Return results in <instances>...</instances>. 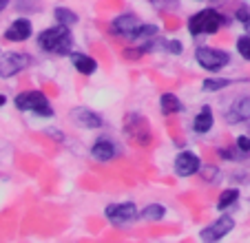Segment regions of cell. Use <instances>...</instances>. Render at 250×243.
I'll return each instance as SVG.
<instances>
[{"instance_id":"obj_1","label":"cell","mask_w":250,"mask_h":243,"mask_svg":"<svg viewBox=\"0 0 250 243\" xmlns=\"http://www.w3.org/2000/svg\"><path fill=\"white\" fill-rule=\"evenodd\" d=\"M71 27L66 24H56L51 29H44L38 36V49L44 53H53V56H71L73 49V36L69 31Z\"/></svg>"},{"instance_id":"obj_2","label":"cell","mask_w":250,"mask_h":243,"mask_svg":"<svg viewBox=\"0 0 250 243\" xmlns=\"http://www.w3.org/2000/svg\"><path fill=\"white\" fill-rule=\"evenodd\" d=\"M14 106L22 113H33L38 117H53V106L42 91H22L16 95Z\"/></svg>"},{"instance_id":"obj_3","label":"cell","mask_w":250,"mask_h":243,"mask_svg":"<svg viewBox=\"0 0 250 243\" xmlns=\"http://www.w3.org/2000/svg\"><path fill=\"white\" fill-rule=\"evenodd\" d=\"M224 22L226 18L217 9H202L188 18V31L190 36H212L222 29Z\"/></svg>"},{"instance_id":"obj_4","label":"cell","mask_w":250,"mask_h":243,"mask_svg":"<svg viewBox=\"0 0 250 243\" xmlns=\"http://www.w3.org/2000/svg\"><path fill=\"white\" fill-rule=\"evenodd\" d=\"M195 60L202 69L210 71V73H217L224 66H228L230 62V53L222 51V49H212V47H197L195 51Z\"/></svg>"},{"instance_id":"obj_5","label":"cell","mask_w":250,"mask_h":243,"mask_svg":"<svg viewBox=\"0 0 250 243\" xmlns=\"http://www.w3.org/2000/svg\"><path fill=\"white\" fill-rule=\"evenodd\" d=\"M104 215H106V219L113 225H126L140 217V210H137L135 203L124 201V203H109L106 210H104Z\"/></svg>"},{"instance_id":"obj_6","label":"cell","mask_w":250,"mask_h":243,"mask_svg":"<svg viewBox=\"0 0 250 243\" xmlns=\"http://www.w3.org/2000/svg\"><path fill=\"white\" fill-rule=\"evenodd\" d=\"M124 131L131 140L140 142V144H148L151 142V126H148V120L146 117L137 115V113H128L126 122H124Z\"/></svg>"},{"instance_id":"obj_7","label":"cell","mask_w":250,"mask_h":243,"mask_svg":"<svg viewBox=\"0 0 250 243\" xmlns=\"http://www.w3.org/2000/svg\"><path fill=\"white\" fill-rule=\"evenodd\" d=\"M29 64H31V58L27 53H5V56H0V78H14V75L22 73Z\"/></svg>"},{"instance_id":"obj_8","label":"cell","mask_w":250,"mask_h":243,"mask_svg":"<svg viewBox=\"0 0 250 243\" xmlns=\"http://www.w3.org/2000/svg\"><path fill=\"white\" fill-rule=\"evenodd\" d=\"M69 120L76 124V126L80 128H89V131H95V128H102V117L98 115L95 111H91V108H84V106H76L71 108L69 113Z\"/></svg>"},{"instance_id":"obj_9","label":"cell","mask_w":250,"mask_h":243,"mask_svg":"<svg viewBox=\"0 0 250 243\" xmlns=\"http://www.w3.org/2000/svg\"><path fill=\"white\" fill-rule=\"evenodd\" d=\"M202 170V162L193 150H182L177 157H175V173L177 177H190V175L199 173Z\"/></svg>"},{"instance_id":"obj_10","label":"cell","mask_w":250,"mask_h":243,"mask_svg":"<svg viewBox=\"0 0 250 243\" xmlns=\"http://www.w3.org/2000/svg\"><path fill=\"white\" fill-rule=\"evenodd\" d=\"M235 228V219L232 217H228V215H224V217H219L215 223H210L206 230H202L199 232V237L204 239V241H219V239H224L230 230Z\"/></svg>"},{"instance_id":"obj_11","label":"cell","mask_w":250,"mask_h":243,"mask_svg":"<svg viewBox=\"0 0 250 243\" xmlns=\"http://www.w3.org/2000/svg\"><path fill=\"white\" fill-rule=\"evenodd\" d=\"M33 33V24L29 18H18L14 20V22L7 27L5 31V40H9V42H24V40H29Z\"/></svg>"},{"instance_id":"obj_12","label":"cell","mask_w":250,"mask_h":243,"mask_svg":"<svg viewBox=\"0 0 250 243\" xmlns=\"http://www.w3.org/2000/svg\"><path fill=\"white\" fill-rule=\"evenodd\" d=\"M137 27H140V20H137L135 14H122L111 22V33L120 38H124V36L131 38L137 31Z\"/></svg>"},{"instance_id":"obj_13","label":"cell","mask_w":250,"mask_h":243,"mask_svg":"<svg viewBox=\"0 0 250 243\" xmlns=\"http://www.w3.org/2000/svg\"><path fill=\"white\" fill-rule=\"evenodd\" d=\"M228 124H239V122L250 120V98H239L230 108L226 111Z\"/></svg>"},{"instance_id":"obj_14","label":"cell","mask_w":250,"mask_h":243,"mask_svg":"<svg viewBox=\"0 0 250 243\" xmlns=\"http://www.w3.org/2000/svg\"><path fill=\"white\" fill-rule=\"evenodd\" d=\"M212 124H215L212 108L210 106H202L199 108V113L195 115V120H193V131L199 133V135H206V133H210Z\"/></svg>"},{"instance_id":"obj_15","label":"cell","mask_w":250,"mask_h":243,"mask_svg":"<svg viewBox=\"0 0 250 243\" xmlns=\"http://www.w3.org/2000/svg\"><path fill=\"white\" fill-rule=\"evenodd\" d=\"M71 64H73V69L78 71V73L82 75H93L95 69H98V62L93 60L91 56H86V53H71Z\"/></svg>"},{"instance_id":"obj_16","label":"cell","mask_w":250,"mask_h":243,"mask_svg":"<svg viewBox=\"0 0 250 243\" xmlns=\"http://www.w3.org/2000/svg\"><path fill=\"white\" fill-rule=\"evenodd\" d=\"M91 155H93L98 162H111V159L118 155V148L111 140H98L91 146Z\"/></svg>"},{"instance_id":"obj_17","label":"cell","mask_w":250,"mask_h":243,"mask_svg":"<svg viewBox=\"0 0 250 243\" xmlns=\"http://www.w3.org/2000/svg\"><path fill=\"white\" fill-rule=\"evenodd\" d=\"M160 108L164 115H175V113H182L184 111V104L180 102V98L175 93H164L160 98Z\"/></svg>"},{"instance_id":"obj_18","label":"cell","mask_w":250,"mask_h":243,"mask_svg":"<svg viewBox=\"0 0 250 243\" xmlns=\"http://www.w3.org/2000/svg\"><path fill=\"white\" fill-rule=\"evenodd\" d=\"M140 217L144 221H162L166 217V208L162 203H148V206L142 208Z\"/></svg>"},{"instance_id":"obj_19","label":"cell","mask_w":250,"mask_h":243,"mask_svg":"<svg viewBox=\"0 0 250 243\" xmlns=\"http://www.w3.org/2000/svg\"><path fill=\"white\" fill-rule=\"evenodd\" d=\"M237 199H239V190H237V188H226V190H222V195H219V199H217V210L230 208L232 203H237Z\"/></svg>"},{"instance_id":"obj_20","label":"cell","mask_w":250,"mask_h":243,"mask_svg":"<svg viewBox=\"0 0 250 243\" xmlns=\"http://www.w3.org/2000/svg\"><path fill=\"white\" fill-rule=\"evenodd\" d=\"M56 20L58 24H66V27H73V24H78V14L76 11H71L69 7H56Z\"/></svg>"},{"instance_id":"obj_21","label":"cell","mask_w":250,"mask_h":243,"mask_svg":"<svg viewBox=\"0 0 250 243\" xmlns=\"http://www.w3.org/2000/svg\"><path fill=\"white\" fill-rule=\"evenodd\" d=\"M228 84H232V82L230 80H226V78H208V80H204L202 89L206 91V93H215V91L226 89Z\"/></svg>"},{"instance_id":"obj_22","label":"cell","mask_w":250,"mask_h":243,"mask_svg":"<svg viewBox=\"0 0 250 243\" xmlns=\"http://www.w3.org/2000/svg\"><path fill=\"white\" fill-rule=\"evenodd\" d=\"M217 155L222 159H226V162H239V159L248 157V153H244V150H241L237 144H235V148H219Z\"/></svg>"},{"instance_id":"obj_23","label":"cell","mask_w":250,"mask_h":243,"mask_svg":"<svg viewBox=\"0 0 250 243\" xmlns=\"http://www.w3.org/2000/svg\"><path fill=\"white\" fill-rule=\"evenodd\" d=\"M237 51H239V56L244 58V60L250 62V33L237 38Z\"/></svg>"},{"instance_id":"obj_24","label":"cell","mask_w":250,"mask_h":243,"mask_svg":"<svg viewBox=\"0 0 250 243\" xmlns=\"http://www.w3.org/2000/svg\"><path fill=\"white\" fill-rule=\"evenodd\" d=\"M202 177L206 179V182H217L219 168H217V166H204V168H202Z\"/></svg>"},{"instance_id":"obj_25","label":"cell","mask_w":250,"mask_h":243,"mask_svg":"<svg viewBox=\"0 0 250 243\" xmlns=\"http://www.w3.org/2000/svg\"><path fill=\"white\" fill-rule=\"evenodd\" d=\"M164 47H166V51H168V53H173V56H180V53H182V49H184V47H182V42H180V40H166V42H164Z\"/></svg>"},{"instance_id":"obj_26","label":"cell","mask_w":250,"mask_h":243,"mask_svg":"<svg viewBox=\"0 0 250 243\" xmlns=\"http://www.w3.org/2000/svg\"><path fill=\"white\" fill-rule=\"evenodd\" d=\"M144 51H146V49L137 44L135 49H133V47H131V49H126V51H124V58H126V60H140L142 53H144Z\"/></svg>"},{"instance_id":"obj_27","label":"cell","mask_w":250,"mask_h":243,"mask_svg":"<svg viewBox=\"0 0 250 243\" xmlns=\"http://www.w3.org/2000/svg\"><path fill=\"white\" fill-rule=\"evenodd\" d=\"M235 18L239 20V22H244V24H246V22H250V9H248V7H246V5H241L239 9H237Z\"/></svg>"},{"instance_id":"obj_28","label":"cell","mask_w":250,"mask_h":243,"mask_svg":"<svg viewBox=\"0 0 250 243\" xmlns=\"http://www.w3.org/2000/svg\"><path fill=\"white\" fill-rule=\"evenodd\" d=\"M237 146H239L244 153H250V135H239L237 137Z\"/></svg>"},{"instance_id":"obj_29","label":"cell","mask_w":250,"mask_h":243,"mask_svg":"<svg viewBox=\"0 0 250 243\" xmlns=\"http://www.w3.org/2000/svg\"><path fill=\"white\" fill-rule=\"evenodd\" d=\"M44 133H47V135H53V140L56 142H64V135H62L60 131H56V128H47Z\"/></svg>"},{"instance_id":"obj_30","label":"cell","mask_w":250,"mask_h":243,"mask_svg":"<svg viewBox=\"0 0 250 243\" xmlns=\"http://www.w3.org/2000/svg\"><path fill=\"white\" fill-rule=\"evenodd\" d=\"M5 104H7V95H2V93H0V108L5 106Z\"/></svg>"},{"instance_id":"obj_31","label":"cell","mask_w":250,"mask_h":243,"mask_svg":"<svg viewBox=\"0 0 250 243\" xmlns=\"http://www.w3.org/2000/svg\"><path fill=\"white\" fill-rule=\"evenodd\" d=\"M7 5H9V0H0V11L5 9V7H7Z\"/></svg>"},{"instance_id":"obj_32","label":"cell","mask_w":250,"mask_h":243,"mask_svg":"<svg viewBox=\"0 0 250 243\" xmlns=\"http://www.w3.org/2000/svg\"><path fill=\"white\" fill-rule=\"evenodd\" d=\"M244 27H246V29H248V33H250V22H246V24H244Z\"/></svg>"}]
</instances>
